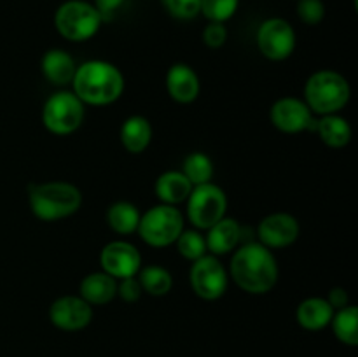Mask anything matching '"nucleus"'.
<instances>
[{
  "mask_svg": "<svg viewBox=\"0 0 358 357\" xmlns=\"http://www.w3.org/2000/svg\"><path fill=\"white\" fill-rule=\"evenodd\" d=\"M233 282L248 294H266L278 282V262L271 248L250 241L234 248L229 265Z\"/></svg>",
  "mask_w": 358,
  "mask_h": 357,
  "instance_id": "1",
  "label": "nucleus"
},
{
  "mask_svg": "<svg viewBox=\"0 0 358 357\" xmlns=\"http://www.w3.org/2000/svg\"><path fill=\"white\" fill-rule=\"evenodd\" d=\"M73 94L84 105H110L124 93V76L105 59H90L77 66L72 79Z\"/></svg>",
  "mask_w": 358,
  "mask_h": 357,
  "instance_id": "2",
  "label": "nucleus"
},
{
  "mask_svg": "<svg viewBox=\"0 0 358 357\" xmlns=\"http://www.w3.org/2000/svg\"><path fill=\"white\" fill-rule=\"evenodd\" d=\"M28 202L37 219L52 223L73 216L83 206V192L65 181L41 182L30 188Z\"/></svg>",
  "mask_w": 358,
  "mask_h": 357,
  "instance_id": "3",
  "label": "nucleus"
},
{
  "mask_svg": "<svg viewBox=\"0 0 358 357\" xmlns=\"http://www.w3.org/2000/svg\"><path fill=\"white\" fill-rule=\"evenodd\" d=\"M352 97L348 79L334 70H318L311 74L304 86V104L313 114H338Z\"/></svg>",
  "mask_w": 358,
  "mask_h": 357,
  "instance_id": "4",
  "label": "nucleus"
},
{
  "mask_svg": "<svg viewBox=\"0 0 358 357\" xmlns=\"http://www.w3.org/2000/svg\"><path fill=\"white\" fill-rule=\"evenodd\" d=\"M103 18L96 7L86 0H66L55 14V27L70 42H86L100 30Z\"/></svg>",
  "mask_w": 358,
  "mask_h": 357,
  "instance_id": "5",
  "label": "nucleus"
},
{
  "mask_svg": "<svg viewBox=\"0 0 358 357\" xmlns=\"http://www.w3.org/2000/svg\"><path fill=\"white\" fill-rule=\"evenodd\" d=\"M136 231L150 247H170L184 231V216L177 206L159 203L140 216Z\"/></svg>",
  "mask_w": 358,
  "mask_h": 357,
  "instance_id": "6",
  "label": "nucleus"
},
{
  "mask_svg": "<svg viewBox=\"0 0 358 357\" xmlns=\"http://www.w3.org/2000/svg\"><path fill=\"white\" fill-rule=\"evenodd\" d=\"M84 121V104L73 91H58L45 100L42 122L52 135L65 136L77 132Z\"/></svg>",
  "mask_w": 358,
  "mask_h": 357,
  "instance_id": "7",
  "label": "nucleus"
},
{
  "mask_svg": "<svg viewBox=\"0 0 358 357\" xmlns=\"http://www.w3.org/2000/svg\"><path fill=\"white\" fill-rule=\"evenodd\" d=\"M185 202L189 220L198 230H208L226 217L227 196L224 189L213 182L194 186Z\"/></svg>",
  "mask_w": 358,
  "mask_h": 357,
  "instance_id": "8",
  "label": "nucleus"
},
{
  "mask_svg": "<svg viewBox=\"0 0 358 357\" xmlns=\"http://www.w3.org/2000/svg\"><path fill=\"white\" fill-rule=\"evenodd\" d=\"M189 282L196 296L205 301H215L226 294L229 275L217 255L205 254L192 261L189 270Z\"/></svg>",
  "mask_w": 358,
  "mask_h": 357,
  "instance_id": "9",
  "label": "nucleus"
},
{
  "mask_svg": "<svg viewBox=\"0 0 358 357\" xmlns=\"http://www.w3.org/2000/svg\"><path fill=\"white\" fill-rule=\"evenodd\" d=\"M257 48L262 56L273 62H282L292 56L296 49V31L283 18H269L257 30Z\"/></svg>",
  "mask_w": 358,
  "mask_h": 357,
  "instance_id": "10",
  "label": "nucleus"
},
{
  "mask_svg": "<svg viewBox=\"0 0 358 357\" xmlns=\"http://www.w3.org/2000/svg\"><path fill=\"white\" fill-rule=\"evenodd\" d=\"M269 121L283 133L315 132L317 119L304 100L296 97H283L269 108Z\"/></svg>",
  "mask_w": 358,
  "mask_h": 357,
  "instance_id": "11",
  "label": "nucleus"
},
{
  "mask_svg": "<svg viewBox=\"0 0 358 357\" xmlns=\"http://www.w3.org/2000/svg\"><path fill=\"white\" fill-rule=\"evenodd\" d=\"M100 266L101 272L108 273L115 280L135 276L142 268V254L129 241H108L100 252Z\"/></svg>",
  "mask_w": 358,
  "mask_h": 357,
  "instance_id": "12",
  "label": "nucleus"
},
{
  "mask_svg": "<svg viewBox=\"0 0 358 357\" xmlns=\"http://www.w3.org/2000/svg\"><path fill=\"white\" fill-rule=\"evenodd\" d=\"M49 321L62 331H80L93 321V307L80 296H62L52 301Z\"/></svg>",
  "mask_w": 358,
  "mask_h": 357,
  "instance_id": "13",
  "label": "nucleus"
},
{
  "mask_svg": "<svg viewBox=\"0 0 358 357\" xmlns=\"http://www.w3.org/2000/svg\"><path fill=\"white\" fill-rule=\"evenodd\" d=\"M299 220L287 212H275L266 216L257 227L259 244L268 248H285L299 238Z\"/></svg>",
  "mask_w": 358,
  "mask_h": 357,
  "instance_id": "14",
  "label": "nucleus"
},
{
  "mask_svg": "<svg viewBox=\"0 0 358 357\" xmlns=\"http://www.w3.org/2000/svg\"><path fill=\"white\" fill-rule=\"evenodd\" d=\"M166 90L171 100L178 104H191L198 98L201 84L198 74L187 63H175L166 72Z\"/></svg>",
  "mask_w": 358,
  "mask_h": 357,
  "instance_id": "15",
  "label": "nucleus"
},
{
  "mask_svg": "<svg viewBox=\"0 0 358 357\" xmlns=\"http://www.w3.org/2000/svg\"><path fill=\"white\" fill-rule=\"evenodd\" d=\"M241 240V226L233 217H222L219 223L206 230V251L213 255L233 252Z\"/></svg>",
  "mask_w": 358,
  "mask_h": 357,
  "instance_id": "16",
  "label": "nucleus"
},
{
  "mask_svg": "<svg viewBox=\"0 0 358 357\" xmlns=\"http://www.w3.org/2000/svg\"><path fill=\"white\" fill-rule=\"evenodd\" d=\"M79 296L91 307L110 303L117 296V280L105 272L87 273L79 284Z\"/></svg>",
  "mask_w": 358,
  "mask_h": 357,
  "instance_id": "17",
  "label": "nucleus"
},
{
  "mask_svg": "<svg viewBox=\"0 0 358 357\" xmlns=\"http://www.w3.org/2000/svg\"><path fill=\"white\" fill-rule=\"evenodd\" d=\"M334 312L325 298H306L297 307L296 321L306 331H322L331 324Z\"/></svg>",
  "mask_w": 358,
  "mask_h": 357,
  "instance_id": "18",
  "label": "nucleus"
},
{
  "mask_svg": "<svg viewBox=\"0 0 358 357\" xmlns=\"http://www.w3.org/2000/svg\"><path fill=\"white\" fill-rule=\"evenodd\" d=\"M42 74L45 79L55 86H66L72 84L76 76V59L65 49H49L42 56Z\"/></svg>",
  "mask_w": 358,
  "mask_h": 357,
  "instance_id": "19",
  "label": "nucleus"
},
{
  "mask_svg": "<svg viewBox=\"0 0 358 357\" xmlns=\"http://www.w3.org/2000/svg\"><path fill=\"white\" fill-rule=\"evenodd\" d=\"M156 196L164 205L177 206L178 203L185 202L192 191V184L182 172L168 170L157 177L154 186Z\"/></svg>",
  "mask_w": 358,
  "mask_h": 357,
  "instance_id": "20",
  "label": "nucleus"
},
{
  "mask_svg": "<svg viewBox=\"0 0 358 357\" xmlns=\"http://www.w3.org/2000/svg\"><path fill=\"white\" fill-rule=\"evenodd\" d=\"M152 140V125L143 115H129L121 126V144L128 153L140 154Z\"/></svg>",
  "mask_w": 358,
  "mask_h": 357,
  "instance_id": "21",
  "label": "nucleus"
},
{
  "mask_svg": "<svg viewBox=\"0 0 358 357\" xmlns=\"http://www.w3.org/2000/svg\"><path fill=\"white\" fill-rule=\"evenodd\" d=\"M322 142L332 149H343L350 144L353 136V130L348 119L338 114H327L317 119V130Z\"/></svg>",
  "mask_w": 358,
  "mask_h": 357,
  "instance_id": "22",
  "label": "nucleus"
},
{
  "mask_svg": "<svg viewBox=\"0 0 358 357\" xmlns=\"http://www.w3.org/2000/svg\"><path fill=\"white\" fill-rule=\"evenodd\" d=\"M140 216L136 205L129 202H115L107 209V224L114 233L131 234L138 230Z\"/></svg>",
  "mask_w": 358,
  "mask_h": 357,
  "instance_id": "23",
  "label": "nucleus"
},
{
  "mask_svg": "<svg viewBox=\"0 0 358 357\" xmlns=\"http://www.w3.org/2000/svg\"><path fill=\"white\" fill-rule=\"evenodd\" d=\"M329 326H332L334 336L339 342L350 346L358 345V308L355 304L336 310Z\"/></svg>",
  "mask_w": 358,
  "mask_h": 357,
  "instance_id": "24",
  "label": "nucleus"
},
{
  "mask_svg": "<svg viewBox=\"0 0 358 357\" xmlns=\"http://www.w3.org/2000/svg\"><path fill=\"white\" fill-rule=\"evenodd\" d=\"M140 286H142L143 293L150 294V296H166L173 287V276L166 268L157 265L143 266L136 273Z\"/></svg>",
  "mask_w": 358,
  "mask_h": 357,
  "instance_id": "25",
  "label": "nucleus"
},
{
  "mask_svg": "<svg viewBox=\"0 0 358 357\" xmlns=\"http://www.w3.org/2000/svg\"><path fill=\"white\" fill-rule=\"evenodd\" d=\"M213 172H215V168H213L212 160L205 153H191L189 156H185L182 174L189 178L192 188L199 184H206V182H212Z\"/></svg>",
  "mask_w": 358,
  "mask_h": 357,
  "instance_id": "26",
  "label": "nucleus"
},
{
  "mask_svg": "<svg viewBox=\"0 0 358 357\" xmlns=\"http://www.w3.org/2000/svg\"><path fill=\"white\" fill-rule=\"evenodd\" d=\"M175 245H177L178 254L191 262L199 259L201 255L208 254L205 237L198 230H184L180 237L177 238V241H175Z\"/></svg>",
  "mask_w": 358,
  "mask_h": 357,
  "instance_id": "27",
  "label": "nucleus"
},
{
  "mask_svg": "<svg viewBox=\"0 0 358 357\" xmlns=\"http://www.w3.org/2000/svg\"><path fill=\"white\" fill-rule=\"evenodd\" d=\"M240 0H201L199 14L213 23H226L236 14Z\"/></svg>",
  "mask_w": 358,
  "mask_h": 357,
  "instance_id": "28",
  "label": "nucleus"
},
{
  "mask_svg": "<svg viewBox=\"0 0 358 357\" xmlns=\"http://www.w3.org/2000/svg\"><path fill=\"white\" fill-rule=\"evenodd\" d=\"M163 6L177 20H192L199 14L201 0H163Z\"/></svg>",
  "mask_w": 358,
  "mask_h": 357,
  "instance_id": "29",
  "label": "nucleus"
},
{
  "mask_svg": "<svg viewBox=\"0 0 358 357\" xmlns=\"http://www.w3.org/2000/svg\"><path fill=\"white\" fill-rule=\"evenodd\" d=\"M297 16L303 23L315 27L325 18V6L322 0H297Z\"/></svg>",
  "mask_w": 358,
  "mask_h": 357,
  "instance_id": "30",
  "label": "nucleus"
},
{
  "mask_svg": "<svg viewBox=\"0 0 358 357\" xmlns=\"http://www.w3.org/2000/svg\"><path fill=\"white\" fill-rule=\"evenodd\" d=\"M227 41V28L224 23H213L208 21V24L203 30V42L210 49H219L226 44Z\"/></svg>",
  "mask_w": 358,
  "mask_h": 357,
  "instance_id": "31",
  "label": "nucleus"
},
{
  "mask_svg": "<svg viewBox=\"0 0 358 357\" xmlns=\"http://www.w3.org/2000/svg\"><path fill=\"white\" fill-rule=\"evenodd\" d=\"M142 286L135 276H126V279L117 280V296L126 303H135L142 296Z\"/></svg>",
  "mask_w": 358,
  "mask_h": 357,
  "instance_id": "32",
  "label": "nucleus"
},
{
  "mask_svg": "<svg viewBox=\"0 0 358 357\" xmlns=\"http://www.w3.org/2000/svg\"><path fill=\"white\" fill-rule=\"evenodd\" d=\"M325 300L331 303V307L334 310H339V308H345L350 304V296L346 293V289H343V287H332Z\"/></svg>",
  "mask_w": 358,
  "mask_h": 357,
  "instance_id": "33",
  "label": "nucleus"
},
{
  "mask_svg": "<svg viewBox=\"0 0 358 357\" xmlns=\"http://www.w3.org/2000/svg\"><path fill=\"white\" fill-rule=\"evenodd\" d=\"M122 4H124V0H94L93 6L96 7L98 13L101 14V18L107 20V18H110Z\"/></svg>",
  "mask_w": 358,
  "mask_h": 357,
  "instance_id": "34",
  "label": "nucleus"
}]
</instances>
